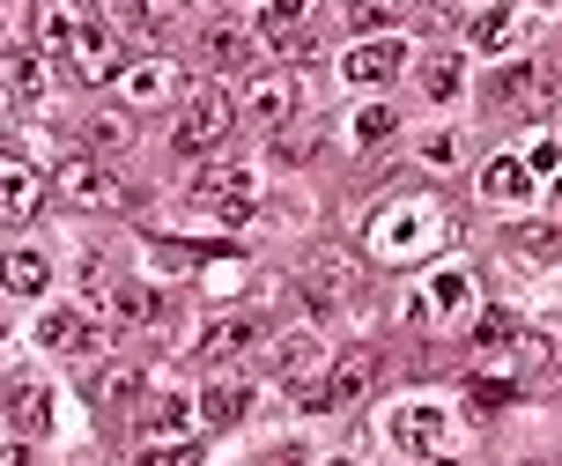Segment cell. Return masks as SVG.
Masks as SVG:
<instances>
[{"label": "cell", "instance_id": "1", "mask_svg": "<svg viewBox=\"0 0 562 466\" xmlns=\"http://www.w3.org/2000/svg\"><path fill=\"white\" fill-rule=\"evenodd\" d=\"M437 245H451V215H445V200H429V192L385 200L370 215V259H385V267H415Z\"/></svg>", "mask_w": 562, "mask_h": 466}, {"label": "cell", "instance_id": "2", "mask_svg": "<svg viewBox=\"0 0 562 466\" xmlns=\"http://www.w3.org/2000/svg\"><path fill=\"white\" fill-rule=\"evenodd\" d=\"M193 208L215 222H245L259 208V170L252 164H215L193 178Z\"/></svg>", "mask_w": 562, "mask_h": 466}, {"label": "cell", "instance_id": "3", "mask_svg": "<svg viewBox=\"0 0 562 466\" xmlns=\"http://www.w3.org/2000/svg\"><path fill=\"white\" fill-rule=\"evenodd\" d=\"M59 200L82 208V215H119L126 208V178L112 164H97V156H67L59 164Z\"/></svg>", "mask_w": 562, "mask_h": 466}, {"label": "cell", "instance_id": "4", "mask_svg": "<svg viewBox=\"0 0 562 466\" xmlns=\"http://www.w3.org/2000/svg\"><path fill=\"white\" fill-rule=\"evenodd\" d=\"M229 126H237V111H229V97L215 82H200L193 97H186V111H178V156H200V148H215V141L229 134Z\"/></svg>", "mask_w": 562, "mask_h": 466}, {"label": "cell", "instance_id": "5", "mask_svg": "<svg viewBox=\"0 0 562 466\" xmlns=\"http://www.w3.org/2000/svg\"><path fill=\"white\" fill-rule=\"evenodd\" d=\"M356 289H363V259L340 245H318L304 259V297L326 303V311H340V303H356Z\"/></svg>", "mask_w": 562, "mask_h": 466}, {"label": "cell", "instance_id": "6", "mask_svg": "<svg viewBox=\"0 0 562 466\" xmlns=\"http://www.w3.org/2000/svg\"><path fill=\"white\" fill-rule=\"evenodd\" d=\"M267 363H274V378L289 385V392H311V385L334 370V348H326V333H318V326H304V333H281Z\"/></svg>", "mask_w": 562, "mask_h": 466}, {"label": "cell", "instance_id": "7", "mask_svg": "<svg viewBox=\"0 0 562 466\" xmlns=\"http://www.w3.org/2000/svg\"><path fill=\"white\" fill-rule=\"evenodd\" d=\"M370 392V356H334V370L311 385V392H296L311 414H334V408H356Z\"/></svg>", "mask_w": 562, "mask_h": 466}, {"label": "cell", "instance_id": "8", "mask_svg": "<svg viewBox=\"0 0 562 466\" xmlns=\"http://www.w3.org/2000/svg\"><path fill=\"white\" fill-rule=\"evenodd\" d=\"M67 67H75V82H119V37L89 15L75 30V45H67Z\"/></svg>", "mask_w": 562, "mask_h": 466}, {"label": "cell", "instance_id": "9", "mask_svg": "<svg viewBox=\"0 0 562 466\" xmlns=\"http://www.w3.org/2000/svg\"><path fill=\"white\" fill-rule=\"evenodd\" d=\"M445 437H451V414L429 408V400H407V408L393 414V444H400V452H415V459L445 452Z\"/></svg>", "mask_w": 562, "mask_h": 466}, {"label": "cell", "instance_id": "10", "mask_svg": "<svg viewBox=\"0 0 562 466\" xmlns=\"http://www.w3.org/2000/svg\"><path fill=\"white\" fill-rule=\"evenodd\" d=\"M400 67H407V45H400V37H363L356 53L340 59V75H348L356 89H385Z\"/></svg>", "mask_w": 562, "mask_h": 466}, {"label": "cell", "instance_id": "11", "mask_svg": "<svg viewBox=\"0 0 562 466\" xmlns=\"http://www.w3.org/2000/svg\"><path fill=\"white\" fill-rule=\"evenodd\" d=\"M533 37H540V15H510V8L474 15V45H481V53H496V59H518Z\"/></svg>", "mask_w": 562, "mask_h": 466}, {"label": "cell", "instance_id": "12", "mask_svg": "<svg viewBox=\"0 0 562 466\" xmlns=\"http://www.w3.org/2000/svg\"><path fill=\"white\" fill-rule=\"evenodd\" d=\"M252 53H259V37L245 23H207V30H200V45H193V59L207 67V75H229V67H245Z\"/></svg>", "mask_w": 562, "mask_h": 466}, {"label": "cell", "instance_id": "13", "mask_svg": "<svg viewBox=\"0 0 562 466\" xmlns=\"http://www.w3.org/2000/svg\"><path fill=\"white\" fill-rule=\"evenodd\" d=\"M37 341L59 348V356H75V363H104V326H89L82 311H53V319L37 326Z\"/></svg>", "mask_w": 562, "mask_h": 466}, {"label": "cell", "instance_id": "14", "mask_svg": "<svg viewBox=\"0 0 562 466\" xmlns=\"http://www.w3.org/2000/svg\"><path fill=\"white\" fill-rule=\"evenodd\" d=\"M245 111L259 119V134H281V126L296 119V75H252V89H245Z\"/></svg>", "mask_w": 562, "mask_h": 466}, {"label": "cell", "instance_id": "15", "mask_svg": "<svg viewBox=\"0 0 562 466\" xmlns=\"http://www.w3.org/2000/svg\"><path fill=\"white\" fill-rule=\"evenodd\" d=\"M259 348V319H215L200 326V363H245Z\"/></svg>", "mask_w": 562, "mask_h": 466}, {"label": "cell", "instance_id": "16", "mask_svg": "<svg viewBox=\"0 0 562 466\" xmlns=\"http://www.w3.org/2000/svg\"><path fill=\"white\" fill-rule=\"evenodd\" d=\"M8 422H15V437H45V422H53V392L37 378H8Z\"/></svg>", "mask_w": 562, "mask_h": 466}, {"label": "cell", "instance_id": "17", "mask_svg": "<svg viewBox=\"0 0 562 466\" xmlns=\"http://www.w3.org/2000/svg\"><path fill=\"white\" fill-rule=\"evenodd\" d=\"M37 200H45L37 170H30L23 156H8V170H0V215H8V230H23V222L37 215Z\"/></svg>", "mask_w": 562, "mask_h": 466}, {"label": "cell", "instance_id": "18", "mask_svg": "<svg viewBox=\"0 0 562 466\" xmlns=\"http://www.w3.org/2000/svg\"><path fill=\"white\" fill-rule=\"evenodd\" d=\"M170 89H178V67H170V59H134V67H119V97H126V104H164Z\"/></svg>", "mask_w": 562, "mask_h": 466}, {"label": "cell", "instance_id": "19", "mask_svg": "<svg viewBox=\"0 0 562 466\" xmlns=\"http://www.w3.org/2000/svg\"><path fill=\"white\" fill-rule=\"evenodd\" d=\"M481 200H488V208H518V200H533V164H526V156H496V164L481 170Z\"/></svg>", "mask_w": 562, "mask_h": 466}, {"label": "cell", "instance_id": "20", "mask_svg": "<svg viewBox=\"0 0 562 466\" xmlns=\"http://www.w3.org/2000/svg\"><path fill=\"white\" fill-rule=\"evenodd\" d=\"M148 437H156V444L200 437V400H186V392H164V400L148 408Z\"/></svg>", "mask_w": 562, "mask_h": 466}, {"label": "cell", "instance_id": "21", "mask_svg": "<svg viewBox=\"0 0 562 466\" xmlns=\"http://www.w3.org/2000/svg\"><path fill=\"white\" fill-rule=\"evenodd\" d=\"M422 297H429V319H437V326H445V319H459V311H467V303H474V275H467V267H445V275L429 281V289H422Z\"/></svg>", "mask_w": 562, "mask_h": 466}, {"label": "cell", "instance_id": "22", "mask_svg": "<svg viewBox=\"0 0 562 466\" xmlns=\"http://www.w3.org/2000/svg\"><path fill=\"white\" fill-rule=\"evenodd\" d=\"M245 408H252L245 385H207V392H200V430H237Z\"/></svg>", "mask_w": 562, "mask_h": 466}, {"label": "cell", "instance_id": "23", "mask_svg": "<svg viewBox=\"0 0 562 466\" xmlns=\"http://www.w3.org/2000/svg\"><path fill=\"white\" fill-rule=\"evenodd\" d=\"M533 97H540V67L533 59H510V67L488 75V104H533Z\"/></svg>", "mask_w": 562, "mask_h": 466}, {"label": "cell", "instance_id": "24", "mask_svg": "<svg viewBox=\"0 0 562 466\" xmlns=\"http://www.w3.org/2000/svg\"><path fill=\"white\" fill-rule=\"evenodd\" d=\"M140 392H148V370H140V363H112V370L97 378V408H126Z\"/></svg>", "mask_w": 562, "mask_h": 466}, {"label": "cell", "instance_id": "25", "mask_svg": "<svg viewBox=\"0 0 562 466\" xmlns=\"http://www.w3.org/2000/svg\"><path fill=\"white\" fill-rule=\"evenodd\" d=\"M45 97V67H37V53H8V104H37Z\"/></svg>", "mask_w": 562, "mask_h": 466}, {"label": "cell", "instance_id": "26", "mask_svg": "<svg viewBox=\"0 0 562 466\" xmlns=\"http://www.w3.org/2000/svg\"><path fill=\"white\" fill-rule=\"evenodd\" d=\"M104 311H112V319H126V326H148V319L164 311V297H156V289H140V281H126V289H112V297H104Z\"/></svg>", "mask_w": 562, "mask_h": 466}, {"label": "cell", "instance_id": "27", "mask_svg": "<svg viewBox=\"0 0 562 466\" xmlns=\"http://www.w3.org/2000/svg\"><path fill=\"white\" fill-rule=\"evenodd\" d=\"M348 134H356V148H378V141H393V134H400V111H385V104H363Z\"/></svg>", "mask_w": 562, "mask_h": 466}, {"label": "cell", "instance_id": "28", "mask_svg": "<svg viewBox=\"0 0 562 466\" xmlns=\"http://www.w3.org/2000/svg\"><path fill=\"white\" fill-rule=\"evenodd\" d=\"M200 289H207V297H245L252 275H245L237 259H207V267H200Z\"/></svg>", "mask_w": 562, "mask_h": 466}, {"label": "cell", "instance_id": "29", "mask_svg": "<svg viewBox=\"0 0 562 466\" xmlns=\"http://www.w3.org/2000/svg\"><path fill=\"white\" fill-rule=\"evenodd\" d=\"M415 0H348V23L356 30H385V23H400Z\"/></svg>", "mask_w": 562, "mask_h": 466}, {"label": "cell", "instance_id": "30", "mask_svg": "<svg viewBox=\"0 0 562 466\" xmlns=\"http://www.w3.org/2000/svg\"><path fill=\"white\" fill-rule=\"evenodd\" d=\"M8 289H15V297H37V289H45V259H37V252H8Z\"/></svg>", "mask_w": 562, "mask_h": 466}, {"label": "cell", "instance_id": "31", "mask_svg": "<svg viewBox=\"0 0 562 466\" xmlns=\"http://www.w3.org/2000/svg\"><path fill=\"white\" fill-rule=\"evenodd\" d=\"M82 141H89V148H126L134 126H126V111H97V119L82 126Z\"/></svg>", "mask_w": 562, "mask_h": 466}, {"label": "cell", "instance_id": "32", "mask_svg": "<svg viewBox=\"0 0 562 466\" xmlns=\"http://www.w3.org/2000/svg\"><path fill=\"white\" fill-rule=\"evenodd\" d=\"M304 8L311 0H259V30H267V37H289V30L304 23Z\"/></svg>", "mask_w": 562, "mask_h": 466}, {"label": "cell", "instance_id": "33", "mask_svg": "<svg viewBox=\"0 0 562 466\" xmlns=\"http://www.w3.org/2000/svg\"><path fill=\"white\" fill-rule=\"evenodd\" d=\"M481 348H488V356H510V348H518V319H510V311H488V319H481Z\"/></svg>", "mask_w": 562, "mask_h": 466}, {"label": "cell", "instance_id": "34", "mask_svg": "<svg viewBox=\"0 0 562 466\" xmlns=\"http://www.w3.org/2000/svg\"><path fill=\"white\" fill-rule=\"evenodd\" d=\"M140 466H200V437H178V444H148Z\"/></svg>", "mask_w": 562, "mask_h": 466}, {"label": "cell", "instance_id": "35", "mask_svg": "<svg viewBox=\"0 0 562 466\" xmlns=\"http://www.w3.org/2000/svg\"><path fill=\"white\" fill-rule=\"evenodd\" d=\"M422 89H429V97L445 104L451 89H459V59H451V53H437V59H429V67H422Z\"/></svg>", "mask_w": 562, "mask_h": 466}, {"label": "cell", "instance_id": "36", "mask_svg": "<svg viewBox=\"0 0 562 466\" xmlns=\"http://www.w3.org/2000/svg\"><path fill=\"white\" fill-rule=\"evenodd\" d=\"M126 8H134V23H148V30H170L186 15V0H126Z\"/></svg>", "mask_w": 562, "mask_h": 466}, {"label": "cell", "instance_id": "37", "mask_svg": "<svg viewBox=\"0 0 562 466\" xmlns=\"http://www.w3.org/2000/svg\"><path fill=\"white\" fill-rule=\"evenodd\" d=\"M510 400H518V378H474V408H510Z\"/></svg>", "mask_w": 562, "mask_h": 466}, {"label": "cell", "instance_id": "38", "mask_svg": "<svg viewBox=\"0 0 562 466\" xmlns=\"http://www.w3.org/2000/svg\"><path fill=\"white\" fill-rule=\"evenodd\" d=\"M526 164H533V170H548V178H562V141H555V134H540L533 148H526Z\"/></svg>", "mask_w": 562, "mask_h": 466}, {"label": "cell", "instance_id": "39", "mask_svg": "<svg viewBox=\"0 0 562 466\" xmlns=\"http://www.w3.org/2000/svg\"><path fill=\"white\" fill-rule=\"evenodd\" d=\"M518 245L533 259H562V230H518Z\"/></svg>", "mask_w": 562, "mask_h": 466}, {"label": "cell", "instance_id": "40", "mask_svg": "<svg viewBox=\"0 0 562 466\" xmlns=\"http://www.w3.org/2000/svg\"><path fill=\"white\" fill-rule=\"evenodd\" d=\"M451 156H459V141H451V134H429V141H422V164H429V170L451 164Z\"/></svg>", "mask_w": 562, "mask_h": 466}, {"label": "cell", "instance_id": "41", "mask_svg": "<svg viewBox=\"0 0 562 466\" xmlns=\"http://www.w3.org/2000/svg\"><path fill=\"white\" fill-rule=\"evenodd\" d=\"M259 466H304V452H296V444H281V452H267Z\"/></svg>", "mask_w": 562, "mask_h": 466}, {"label": "cell", "instance_id": "42", "mask_svg": "<svg viewBox=\"0 0 562 466\" xmlns=\"http://www.w3.org/2000/svg\"><path fill=\"white\" fill-rule=\"evenodd\" d=\"M451 8H467V15H488V8H510V0H451Z\"/></svg>", "mask_w": 562, "mask_h": 466}, {"label": "cell", "instance_id": "43", "mask_svg": "<svg viewBox=\"0 0 562 466\" xmlns=\"http://www.w3.org/2000/svg\"><path fill=\"white\" fill-rule=\"evenodd\" d=\"M422 466H459V459H445V452H429V459H422Z\"/></svg>", "mask_w": 562, "mask_h": 466}, {"label": "cell", "instance_id": "44", "mask_svg": "<svg viewBox=\"0 0 562 466\" xmlns=\"http://www.w3.org/2000/svg\"><path fill=\"white\" fill-rule=\"evenodd\" d=\"M555 208H562V178H555Z\"/></svg>", "mask_w": 562, "mask_h": 466}, {"label": "cell", "instance_id": "45", "mask_svg": "<svg viewBox=\"0 0 562 466\" xmlns=\"http://www.w3.org/2000/svg\"><path fill=\"white\" fill-rule=\"evenodd\" d=\"M334 466H356V459H334Z\"/></svg>", "mask_w": 562, "mask_h": 466}, {"label": "cell", "instance_id": "46", "mask_svg": "<svg viewBox=\"0 0 562 466\" xmlns=\"http://www.w3.org/2000/svg\"><path fill=\"white\" fill-rule=\"evenodd\" d=\"M555 378H562V363H555Z\"/></svg>", "mask_w": 562, "mask_h": 466}]
</instances>
